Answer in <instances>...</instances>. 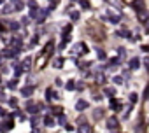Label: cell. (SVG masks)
Listing matches in <instances>:
<instances>
[{
	"instance_id": "obj_3",
	"label": "cell",
	"mask_w": 149,
	"mask_h": 133,
	"mask_svg": "<svg viewBox=\"0 0 149 133\" xmlns=\"http://www.w3.org/2000/svg\"><path fill=\"white\" fill-rule=\"evenodd\" d=\"M77 133H91V126H90V123H86V121H82V123H79Z\"/></svg>"
},
{
	"instance_id": "obj_33",
	"label": "cell",
	"mask_w": 149,
	"mask_h": 133,
	"mask_svg": "<svg viewBox=\"0 0 149 133\" xmlns=\"http://www.w3.org/2000/svg\"><path fill=\"white\" fill-rule=\"evenodd\" d=\"M112 81H114V84H123V79H121L119 75H118V77H114Z\"/></svg>"
},
{
	"instance_id": "obj_4",
	"label": "cell",
	"mask_w": 149,
	"mask_h": 133,
	"mask_svg": "<svg viewBox=\"0 0 149 133\" xmlns=\"http://www.w3.org/2000/svg\"><path fill=\"white\" fill-rule=\"evenodd\" d=\"M107 18L112 21V23H118V21L121 19V14H119V12H116L114 9H109V12H107Z\"/></svg>"
},
{
	"instance_id": "obj_27",
	"label": "cell",
	"mask_w": 149,
	"mask_h": 133,
	"mask_svg": "<svg viewBox=\"0 0 149 133\" xmlns=\"http://www.w3.org/2000/svg\"><path fill=\"white\" fill-rule=\"evenodd\" d=\"M137 100H139L137 93H130V102H132V103H137Z\"/></svg>"
},
{
	"instance_id": "obj_19",
	"label": "cell",
	"mask_w": 149,
	"mask_h": 133,
	"mask_svg": "<svg viewBox=\"0 0 149 133\" xmlns=\"http://www.w3.org/2000/svg\"><path fill=\"white\" fill-rule=\"evenodd\" d=\"M69 16H70L72 21H77V19H79V12H77V11H69Z\"/></svg>"
},
{
	"instance_id": "obj_8",
	"label": "cell",
	"mask_w": 149,
	"mask_h": 133,
	"mask_svg": "<svg viewBox=\"0 0 149 133\" xmlns=\"http://www.w3.org/2000/svg\"><path fill=\"white\" fill-rule=\"evenodd\" d=\"M21 95H23L25 98H28V96H32L33 95V86H25L23 90H21Z\"/></svg>"
},
{
	"instance_id": "obj_24",
	"label": "cell",
	"mask_w": 149,
	"mask_h": 133,
	"mask_svg": "<svg viewBox=\"0 0 149 133\" xmlns=\"http://www.w3.org/2000/svg\"><path fill=\"white\" fill-rule=\"evenodd\" d=\"M12 11H14V7H12V5H5V7H4V11H2V12H4V14H11V12H12Z\"/></svg>"
},
{
	"instance_id": "obj_32",
	"label": "cell",
	"mask_w": 149,
	"mask_h": 133,
	"mask_svg": "<svg viewBox=\"0 0 149 133\" xmlns=\"http://www.w3.org/2000/svg\"><path fill=\"white\" fill-rule=\"evenodd\" d=\"M93 116H95L97 119H100V117L103 116V112H102V110H95V114H93Z\"/></svg>"
},
{
	"instance_id": "obj_1",
	"label": "cell",
	"mask_w": 149,
	"mask_h": 133,
	"mask_svg": "<svg viewBox=\"0 0 149 133\" xmlns=\"http://www.w3.org/2000/svg\"><path fill=\"white\" fill-rule=\"evenodd\" d=\"M72 53H74L76 56H82V54L88 53V46H86L84 42H77L76 46H74V49H72Z\"/></svg>"
},
{
	"instance_id": "obj_36",
	"label": "cell",
	"mask_w": 149,
	"mask_h": 133,
	"mask_svg": "<svg viewBox=\"0 0 149 133\" xmlns=\"http://www.w3.org/2000/svg\"><path fill=\"white\" fill-rule=\"evenodd\" d=\"M144 98H149V86L146 88V91H144Z\"/></svg>"
},
{
	"instance_id": "obj_10",
	"label": "cell",
	"mask_w": 149,
	"mask_h": 133,
	"mask_svg": "<svg viewBox=\"0 0 149 133\" xmlns=\"http://www.w3.org/2000/svg\"><path fill=\"white\" fill-rule=\"evenodd\" d=\"M128 66H130L132 70H137L139 66H140V60H139V58H132L130 63H128Z\"/></svg>"
},
{
	"instance_id": "obj_38",
	"label": "cell",
	"mask_w": 149,
	"mask_h": 133,
	"mask_svg": "<svg viewBox=\"0 0 149 133\" xmlns=\"http://www.w3.org/2000/svg\"><path fill=\"white\" fill-rule=\"evenodd\" d=\"M93 98H95V100H97V102H100V100H102V95H95V96H93Z\"/></svg>"
},
{
	"instance_id": "obj_20",
	"label": "cell",
	"mask_w": 149,
	"mask_h": 133,
	"mask_svg": "<svg viewBox=\"0 0 149 133\" xmlns=\"http://www.w3.org/2000/svg\"><path fill=\"white\" fill-rule=\"evenodd\" d=\"M97 82H100V84H103L105 82V74L100 70V74H97Z\"/></svg>"
},
{
	"instance_id": "obj_22",
	"label": "cell",
	"mask_w": 149,
	"mask_h": 133,
	"mask_svg": "<svg viewBox=\"0 0 149 133\" xmlns=\"http://www.w3.org/2000/svg\"><path fill=\"white\" fill-rule=\"evenodd\" d=\"M9 88H11V90H16V86H18V79H11L9 81V84H7Z\"/></svg>"
},
{
	"instance_id": "obj_7",
	"label": "cell",
	"mask_w": 149,
	"mask_h": 133,
	"mask_svg": "<svg viewBox=\"0 0 149 133\" xmlns=\"http://www.w3.org/2000/svg\"><path fill=\"white\" fill-rule=\"evenodd\" d=\"M107 128H109V130H118V128H119V121H118L116 117H109V119H107Z\"/></svg>"
},
{
	"instance_id": "obj_12",
	"label": "cell",
	"mask_w": 149,
	"mask_h": 133,
	"mask_svg": "<svg viewBox=\"0 0 149 133\" xmlns=\"http://www.w3.org/2000/svg\"><path fill=\"white\" fill-rule=\"evenodd\" d=\"M132 7L139 12V11H142V7H144V2L142 0H133V4H132Z\"/></svg>"
},
{
	"instance_id": "obj_14",
	"label": "cell",
	"mask_w": 149,
	"mask_h": 133,
	"mask_svg": "<svg viewBox=\"0 0 149 133\" xmlns=\"http://www.w3.org/2000/svg\"><path fill=\"white\" fill-rule=\"evenodd\" d=\"M63 63H65V61H63V58H56L53 61V66H54V69H63Z\"/></svg>"
},
{
	"instance_id": "obj_34",
	"label": "cell",
	"mask_w": 149,
	"mask_h": 133,
	"mask_svg": "<svg viewBox=\"0 0 149 133\" xmlns=\"http://www.w3.org/2000/svg\"><path fill=\"white\" fill-rule=\"evenodd\" d=\"M28 7H32V9H37V4L33 2V0H30V2H28Z\"/></svg>"
},
{
	"instance_id": "obj_2",
	"label": "cell",
	"mask_w": 149,
	"mask_h": 133,
	"mask_svg": "<svg viewBox=\"0 0 149 133\" xmlns=\"http://www.w3.org/2000/svg\"><path fill=\"white\" fill-rule=\"evenodd\" d=\"M25 109H27V112H28V114H37V112H39V109H40V105L30 100V102H27Z\"/></svg>"
},
{
	"instance_id": "obj_17",
	"label": "cell",
	"mask_w": 149,
	"mask_h": 133,
	"mask_svg": "<svg viewBox=\"0 0 149 133\" xmlns=\"http://www.w3.org/2000/svg\"><path fill=\"white\" fill-rule=\"evenodd\" d=\"M53 46H54L53 42H48V44H46V48H44V54H46V56H49V54H51V51H53Z\"/></svg>"
},
{
	"instance_id": "obj_29",
	"label": "cell",
	"mask_w": 149,
	"mask_h": 133,
	"mask_svg": "<svg viewBox=\"0 0 149 133\" xmlns=\"http://www.w3.org/2000/svg\"><path fill=\"white\" fill-rule=\"evenodd\" d=\"M58 124H65V116L63 114H58Z\"/></svg>"
},
{
	"instance_id": "obj_9",
	"label": "cell",
	"mask_w": 149,
	"mask_h": 133,
	"mask_svg": "<svg viewBox=\"0 0 149 133\" xmlns=\"http://www.w3.org/2000/svg\"><path fill=\"white\" fill-rule=\"evenodd\" d=\"M30 65H32V60L30 58H27V60H23V61L19 63V66H21V70H23V72L30 70Z\"/></svg>"
},
{
	"instance_id": "obj_18",
	"label": "cell",
	"mask_w": 149,
	"mask_h": 133,
	"mask_svg": "<svg viewBox=\"0 0 149 133\" xmlns=\"http://www.w3.org/2000/svg\"><path fill=\"white\" fill-rule=\"evenodd\" d=\"M105 95H107V96H111V98H114L116 90H114V88H105Z\"/></svg>"
},
{
	"instance_id": "obj_26",
	"label": "cell",
	"mask_w": 149,
	"mask_h": 133,
	"mask_svg": "<svg viewBox=\"0 0 149 133\" xmlns=\"http://www.w3.org/2000/svg\"><path fill=\"white\" fill-rule=\"evenodd\" d=\"M109 4H112L114 7H121V0H107Z\"/></svg>"
},
{
	"instance_id": "obj_6",
	"label": "cell",
	"mask_w": 149,
	"mask_h": 133,
	"mask_svg": "<svg viewBox=\"0 0 149 133\" xmlns=\"http://www.w3.org/2000/svg\"><path fill=\"white\" fill-rule=\"evenodd\" d=\"M18 53H19V51H16V49L11 48V49H4V51H2V56H4V58H16Z\"/></svg>"
},
{
	"instance_id": "obj_35",
	"label": "cell",
	"mask_w": 149,
	"mask_h": 133,
	"mask_svg": "<svg viewBox=\"0 0 149 133\" xmlns=\"http://www.w3.org/2000/svg\"><path fill=\"white\" fill-rule=\"evenodd\" d=\"M37 124H39V119H37V117H33V119H32V126H33V128H35V126H37Z\"/></svg>"
},
{
	"instance_id": "obj_11",
	"label": "cell",
	"mask_w": 149,
	"mask_h": 133,
	"mask_svg": "<svg viewBox=\"0 0 149 133\" xmlns=\"http://www.w3.org/2000/svg\"><path fill=\"white\" fill-rule=\"evenodd\" d=\"M149 19V12L147 11H139V21H140V23H146V21Z\"/></svg>"
},
{
	"instance_id": "obj_30",
	"label": "cell",
	"mask_w": 149,
	"mask_h": 133,
	"mask_svg": "<svg viewBox=\"0 0 149 133\" xmlns=\"http://www.w3.org/2000/svg\"><path fill=\"white\" fill-rule=\"evenodd\" d=\"M9 28L11 30H18L19 28V23H9Z\"/></svg>"
},
{
	"instance_id": "obj_13",
	"label": "cell",
	"mask_w": 149,
	"mask_h": 133,
	"mask_svg": "<svg viewBox=\"0 0 149 133\" xmlns=\"http://www.w3.org/2000/svg\"><path fill=\"white\" fill-rule=\"evenodd\" d=\"M111 109L116 110V112H118V110H121V102H118V100H111Z\"/></svg>"
},
{
	"instance_id": "obj_28",
	"label": "cell",
	"mask_w": 149,
	"mask_h": 133,
	"mask_svg": "<svg viewBox=\"0 0 149 133\" xmlns=\"http://www.w3.org/2000/svg\"><path fill=\"white\" fill-rule=\"evenodd\" d=\"M65 88H67V90H74V88H76V82H74V81H69V82L65 84Z\"/></svg>"
},
{
	"instance_id": "obj_16",
	"label": "cell",
	"mask_w": 149,
	"mask_h": 133,
	"mask_svg": "<svg viewBox=\"0 0 149 133\" xmlns=\"http://www.w3.org/2000/svg\"><path fill=\"white\" fill-rule=\"evenodd\" d=\"M46 98H48V100H53V98H58V93H54V91L51 90V88H49V90L46 91Z\"/></svg>"
},
{
	"instance_id": "obj_23",
	"label": "cell",
	"mask_w": 149,
	"mask_h": 133,
	"mask_svg": "<svg viewBox=\"0 0 149 133\" xmlns=\"http://www.w3.org/2000/svg\"><path fill=\"white\" fill-rule=\"evenodd\" d=\"M30 18H32V19H37V18H39V9H32V11H30Z\"/></svg>"
},
{
	"instance_id": "obj_31",
	"label": "cell",
	"mask_w": 149,
	"mask_h": 133,
	"mask_svg": "<svg viewBox=\"0 0 149 133\" xmlns=\"http://www.w3.org/2000/svg\"><path fill=\"white\" fill-rule=\"evenodd\" d=\"M49 2H51V7H49V11H51V9H54V7L58 5V2H60V0H49Z\"/></svg>"
},
{
	"instance_id": "obj_5",
	"label": "cell",
	"mask_w": 149,
	"mask_h": 133,
	"mask_svg": "<svg viewBox=\"0 0 149 133\" xmlns=\"http://www.w3.org/2000/svg\"><path fill=\"white\" fill-rule=\"evenodd\" d=\"M88 107H90V103L86 100H77V103H76V110H77V112H82V110H86Z\"/></svg>"
},
{
	"instance_id": "obj_15",
	"label": "cell",
	"mask_w": 149,
	"mask_h": 133,
	"mask_svg": "<svg viewBox=\"0 0 149 133\" xmlns=\"http://www.w3.org/2000/svg\"><path fill=\"white\" fill-rule=\"evenodd\" d=\"M44 124H46L48 128H51V126H54V119H53L51 116H44Z\"/></svg>"
},
{
	"instance_id": "obj_39",
	"label": "cell",
	"mask_w": 149,
	"mask_h": 133,
	"mask_svg": "<svg viewBox=\"0 0 149 133\" xmlns=\"http://www.w3.org/2000/svg\"><path fill=\"white\" fill-rule=\"evenodd\" d=\"M142 51H146V53H147V51H149V46H144V48H142Z\"/></svg>"
},
{
	"instance_id": "obj_21",
	"label": "cell",
	"mask_w": 149,
	"mask_h": 133,
	"mask_svg": "<svg viewBox=\"0 0 149 133\" xmlns=\"http://www.w3.org/2000/svg\"><path fill=\"white\" fill-rule=\"evenodd\" d=\"M79 4H81L82 9H90V5H91V4H90V0H79Z\"/></svg>"
},
{
	"instance_id": "obj_25",
	"label": "cell",
	"mask_w": 149,
	"mask_h": 133,
	"mask_svg": "<svg viewBox=\"0 0 149 133\" xmlns=\"http://www.w3.org/2000/svg\"><path fill=\"white\" fill-rule=\"evenodd\" d=\"M97 56H98V60H105V58H107V54H105V51H102V49H100V51L97 53Z\"/></svg>"
},
{
	"instance_id": "obj_40",
	"label": "cell",
	"mask_w": 149,
	"mask_h": 133,
	"mask_svg": "<svg viewBox=\"0 0 149 133\" xmlns=\"http://www.w3.org/2000/svg\"><path fill=\"white\" fill-rule=\"evenodd\" d=\"M2 58H4V56H0V65H2Z\"/></svg>"
},
{
	"instance_id": "obj_37",
	"label": "cell",
	"mask_w": 149,
	"mask_h": 133,
	"mask_svg": "<svg viewBox=\"0 0 149 133\" xmlns=\"http://www.w3.org/2000/svg\"><path fill=\"white\" fill-rule=\"evenodd\" d=\"M144 65H146V69H149V56L144 60Z\"/></svg>"
},
{
	"instance_id": "obj_41",
	"label": "cell",
	"mask_w": 149,
	"mask_h": 133,
	"mask_svg": "<svg viewBox=\"0 0 149 133\" xmlns=\"http://www.w3.org/2000/svg\"><path fill=\"white\" fill-rule=\"evenodd\" d=\"M4 2H5V0H0V4H4Z\"/></svg>"
}]
</instances>
